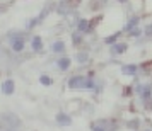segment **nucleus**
Returning a JSON list of instances; mask_svg holds the SVG:
<instances>
[{
  "instance_id": "obj_6",
  "label": "nucleus",
  "mask_w": 152,
  "mask_h": 131,
  "mask_svg": "<svg viewBox=\"0 0 152 131\" xmlns=\"http://www.w3.org/2000/svg\"><path fill=\"white\" fill-rule=\"evenodd\" d=\"M2 92L5 94V96H10V94H14V90H15V83L14 80H5V82L2 83Z\"/></svg>"
},
{
  "instance_id": "obj_15",
  "label": "nucleus",
  "mask_w": 152,
  "mask_h": 131,
  "mask_svg": "<svg viewBox=\"0 0 152 131\" xmlns=\"http://www.w3.org/2000/svg\"><path fill=\"white\" fill-rule=\"evenodd\" d=\"M39 82H41L43 85H46V87H48V85H51V78H50L48 75H41V77H39Z\"/></svg>"
},
{
  "instance_id": "obj_13",
  "label": "nucleus",
  "mask_w": 152,
  "mask_h": 131,
  "mask_svg": "<svg viewBox=\"0 0 152 131\" xmlns=\"http://www.w3.org/2000/svg\"><path fill=\"white\" fill-rule=\"evenodd\" d=\"M51 49H53V53H62L63 49H65V44H63L62 41H56L53 46H51Z\"/></svg>"
},
{
  "instance_id": "obj_12",
  "label": "nucleus",
  "mask_w": 152,
  "mask_h": 131,
  "mask_svg": "<svg viewBox=\"0 0 152 131\" xmlns=\"http://www.w3.org/2000/svg\"><path fill=\"white\" fill-rule=\"evenodd\" d=\"M70 67V58H60L58 60V68L60 70H67Z\"/></svg>"
},
{
  "instance_id": "obj_20",
  "label": "nucleus",
  "mask_w": 152,
  "mask_h": 131,
  "mask_svg": "<svg viewBox=\"0 0 152 131\" xmlns=\"http://www.w3.org/2000/svg\"><path fill=\"white\" fill-rule=\"evenodd\" d=\"M120 2H126V0H120Z\"/></svg>"
},
{
  "instance_id": "obj_7",
  "label": "nucleus",
  "mask_w": 152,
  "mask_h": 131,
  "mask_svg": "<svg viewBox=\"0 0 152 131\" xmlns=\"http://www.w3.org/2000/svg\"><path fill=\"white\" fill-rule=\"evenodd\" d=\"M56 123L60 124V126H69V124L72 123V119H70V116H67L65 112H58V114H56Z\"/></svg>"
},
{
  "instance_id": "obj_9",
  "label": "nucleus",
  "mask_w": 152,
  "mask_h": 131,
  "mask_svg": "<svg viewBox=\"0 0 152 131\" xmlns=\"http://www.w3.org/2000/svg\"><path fill=\"white\" fill-rule=\"evenodd\" d=\"M79 33H89V21L87 19H80L79 21Z\"/></svg>"
},
{
  "instance_id": "obj_14",
  "label": "nucleus",
  "mask_w": 152,
  "mask_h": 131,
  "mask_svg": "<svg viewBox=\"0 0 152 131\" xmlns=\"http://www.w3.org/2000/svg\"><path fill=\"white\" fill-rule=\"evenodd\" d=\"M137 24H138V17H132L130 21H128V24H126V31H130V29H133V28H137Z\"/></svg>"
},
{
  "instance_id": "obj_11",
  "label": "nucleus",
  "mask_w": 152,
  "mask_h": 131,
  "mask_svg": "<svg viewBox=\"0 0 152 131\" xmlns=\"http://www.w3.org/2000/svg\"><path fill=\"white\" fill-rule=\"evenodd\" d=\"M33 49H34V51H41L43 49V39L39 36H34V38H33Z\"/></svg>"
},
{
  "instance_id": "obj_10",
  "label": "nucleus",
  "mask_w": 152,
  "mask_h": 131,
  "mask_svg": "<svg viewBox=\"0 0 152 131\" xmlns=\"http://www.w3.org/2000/svg\"><path fill=\"white\" fill-rule=\"evenodd\" d=\"M125 75H135L137 73V67L135 65H123V68H121Z\"/></svg>"
},
{
  "instance_id": "obj_3",
  "label": "nucleus",
  "mask_w": 152,
  "mask_h": 131,
  "mask_svg": "<svg viewBox=\"0 0 152 131\" xmlns=\"http://www.w3.org/2000/svg\"><path fill=\"white\" fill-rule=\"evenodd\" d=\"M91 130L92 131H115V123L113 121H108V119H99L96 123H92L91 126Z\"/></svg>"
},
{
  "instance_id": "obj_4",
  "label": "nucleus",
  "mask_w": 152,
  "mask_h": 131,
  "mask_svg": "<svg viewBox=\"0 0 152 131\" xmlns=\"http://www.w3.org/2000/svg\"><path fill=\"white\" fill-rule=\"evenodd\" d=\"M24 34H19V33H14V34H10V48L14 49V51H22L24 49Z\"/></svg>"
},
{
  "instance_id": "obj_8",
  "label": "nucleus",
  "mask_w": 152,
  "mask_h": 131,
  "mask_svg": "<svg viewBox=\"0 0 152 131\" xmlns=\"http://www.w3.org/2000/svg\"><path fill=\"white\" fill-rule=\"evenodd\" d=\"M126 48H128V46H126L125 43H115V44H113V53L121 55V53H125V51H126Z\"/></svg>"
},
{
  "instance_id": "obj_18",
  "label": "nucleus",
  "mask_w": 152,
  "mask_h": 131,
  "mask_svg": "<svg viewBox=\"0 0 152 131\" xmlns=\"http://www.w3.org/2000/svg\"><path fill=\"white\" fill-rule=\"evenodd\" d=\"M142 34V31L138 28H133V29H130V36H140Z\"/></svg>"
},
{
  "instance_id": "obj_19",
  "label": "nucleus",
  "mask_w": 152,
  "mask_h": 131,
  "mask_svg": "<svg viewBox=\"0 0 152 131\" xmlns=\"http://www.w3.org/2000/svg\"><path fill=\"white\" fill-rule=\"evenodd\" d=\"M145 34H149V36L152 34V26H147V28H145Z\"/></svg>"
},
{
  "instance_id": "obj_2",
  "label": "nucleus",
  "mask_w": 152,
  "mask_h": 131,
  "mask_svg": "<svg viewBox=\"0 0 152 131\" xmlns=\"http://www.w3.org/2000/svg\"><path fill=\"white\" fill-rule=\"evenodd\" d=\"M0 119L7 124L10 130H19V128L22 126V121H21L17 116H15L14 112H4V114L0 116Z\"/></svg>"
},
{
  "instance_id": "obj_5",
  "label": "nucleus",
  "mask_w": 152,
  "mask_h": 131,
  "mask_svg": "<svg viewBox=\"0 0 152 131\" xmlns=\"http://www.w3.org/2000/svg\"><path fill=\"white\" fill-rule=\"evenodd\" d=\"M50 12H51V5H46V7L43 9V12H41V14L38 15V17H36V19H33V21H31V22H29V24H28V29L34 28V26H36V24H38V22L45 21V17H46V15H48Z\"/></svg>"
},
{
  "instance_id": "obj_1",
  "label": "nucleus",
  "mask_w": 152,
  "mask_h": 131,
  "mask_svg": "<svg viewBox=\"0 0 152 131\" xmlns=\"http://www.w3.org/2000/svg\"><path fill=\"white\" fill-rule=\"evenodd\" d=\"M70 89H96V83L86 77H72L69 80Z\"/></svg>"
},
{
  "instance_id": "obj_16",
  "label": "nucleus",
  "mask_w": 152,
  "mask_h": 131,
  "mask_svg": "<svg viewBox=\"0 0 152 131\" xmlns=\"http://www.w3.org/2000/svg\"><path fill=\"white\" fill-rule=\"evenodd\" d=\"M87 60H89L87 58V53H79L77 55V62L79 63H87Z\"/></svg>"
},
{
  "instance_id": "obj_17",
  "label": "nucleus",
  "mask_w": 152,
  "mask_h": 131,
  "mask_svg": "<svg viewBox=\"0 0 152 131\" xmlns=\"http://www.w3.org/2000/svg\"><path fill=\"white\" fill-rule=\"evenodd\" d=\"M118 34L120 33H116V34H113V36H110V38H106L104 41L108 43V44H115V41H116V38H118Z\"/></svg>"
}]
</instances>
